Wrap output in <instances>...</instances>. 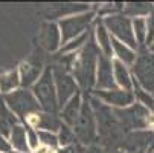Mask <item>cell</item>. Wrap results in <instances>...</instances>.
I'll use <instances>...</instances> for the list:
<instances>
[{
    "label": "cell",
    "instance_id": "cell-3",
    "mask_svg": "<svg viewBox=\"0 0 154 153\" xmlns=\"http://www.w3.org/2000/svg\"><path fill=\"white\" fill-rule=\"evenodd\" d=\"M113 110L125 133L134 132V130L154 129V113L137 101L131 104L130 107L113 109Z\"/></svg>",
    "mask_w": 154,
    "mask_h": 153
},
{
    "label": "cell",
    "instance_id": "cell-30",
    "mask_svg": "<svg viewBox=\"0 0 154 153\" xmlns=\"http://www.w3.org/2000/svg\"><path fill=\"white\" fill-rule=\"evenodd\" d=\"M146 29H148V35H146V48L149 49V46L154 43V11L146 17Z\"/></svg>",
    "mask_w": 154,
    "mask_h": 153
},
{
    "label": "cell",
    "instance_id": "cell-21",
    "mask_svg": "<svg viewBox=\"0 0 154 153\" xmlns=\"http://www.w3.org/2000/svg\"><path fill=\"white\" fill-rule=\"evenodd\" d=\"M18 124H21V123L15 116V113L6 106V103L3 100H0V135L5 138H9L12 129Z\"/></svg>",
    "mask_w": 154,
    "mask_h": 153
},
{
    "label": "cell",
    "instance_id": "cell-27",
    "mask_svg": "<svg viewBox=\"0 0 154 153\" xmlns=\"http://www.w3.org/2000/svg\"><path fill=\"white\" fill-rule=\"evenodd\" d=\"M58 142H60V147H67V145H72V144H76L79 142L75 132H73V127H69L67 124H61L60 130H58Z\"/></svg>",
    "mask_w": 154,
    "mask_h": 153
},
{
    "label": "cell",
    "instance_id": "cell-29",
    "mask_svg": "<svg viewBox=\"0 0 154 153\" xmlns=\"http://www.w3.org/2000/svg\"><path fill=\"white\" fill-rule=\"evenodd\" d=\"M26 136H28V144H29L31 153L41 147L40 145V138H38V130H35L34 127L26 126Z\"/></svg>",
    "mask_w": 154,
    "mask_h": 153
},
{
    "label": "cell",
    "instance_id": "cell-19",
    "mask_svg": "<svg viewBox=\"0 0 154 153\" xmlns=\"http://www.w3.org/2000/svg\"><path fill=\"white\" fill-rule=\"evenodd\" d=\"M93 38L96 41V45L99 48V51L105 55L113 58V48H112V34L108 32V29L104 26L102 20L98 17L95 21V26H93Z\"/></svg>",
    "mask_w": 154,
    "mask_h": 153
},
{
    "label": "cell",
    "instance_id": "cell-32",
    "mask_svg": "<svg viewBox=\"0 0 154 153\" xmlns=\"http://www.w3.org/2000/svg\"><path fill=\"white\" fill-rule=\"evenodd\" d=\"M84 153H107L105 150H104V147L102 145H98V144H92V145H89L85 148V151Z\"/></svg>",
    "mask_w": 154,
    "mask_h": 153
},
{
    "label": "cell",
    "instance_id": "cell-16",
    "mask_svg": "<svg viewBox=\"0 0 154 153\" xmlns=\"http://www.w3.org/2000/svg\"><path fill=\"white\" fill-rule=\"evenodd\" d=\"M61 124H63V121H61L60 115L48 113V112H43V110L29 116L28 121L25 123V126L34 127L38 132L40 130H46V132H54V133H58Z\"/></svg>",
    "mask_w": 154,
    "mask_h": 153
},
{
    "label": "cell",
    "instance_id": "cell-25",
    "mask_svg": "<svg viewBox=\"0 0 154 153\" xmlns=\"http://www.w3.org/2000/svg\"><path fill=\"white\" fill-rule=\"evenodd\" d=\"M20 87H21V83H20V75L17 69L0 74V94H2V97L20 89Z\"/></svg>",
    "mask_w": 154,
    "mask_h": 153
},
{
    "label": "cell",
    "instance_id": "cell-7",
    "mask_svg": "<svg viewBox=\"0 0 154 153\" xmlns=\"http://www.w3.org/2000/svg\"><path fill=\"white\" fill-rule=\"evenodd\" d=\"M98 18V14L95 12V9L89 11V12H82V14H76L67 18H63L58 21V26L61 31V43L63 46L66 43H69L70 40L82 35L84 32L93 29L95 21Z\"/></svg>",
    "mask_w": 154,
    "mask_h": 153
},
{
    "label": "cell",
    "instance_id": "cell-9",
    "mask_svg": "<svg viewBox=\"0 0 154 153\" xmlns=\"http://www.w3.org/2000/svg\"><path fill=\"white\" fill-rule=\"evenodd\" d=\"M101 20H102L104 26L108 29V32L112 34L113 38L125 43V45L133 48L134 51L139 49V45H137L136 37H134L133 21H131V18H128L122 12H116V14H112V15H107Z\"/></svg>",
    "mask_w": 154,
    "mask_h": 153
},
{
    "label": "cell",
    "instance_id": "cell-14",
    "mask_svg": "<svg viewBox=\"0 0 154 153\" xmlns=\"http://www.w3.org/2000/svg\"><path fill=\"white\" fill-rule=\"evenodd\" d=\"M38 45L46 52H58L63 46L58 21H45L38 31Z\"/></svg>",
    "mask_w": 154,
    "mask_h": 153
},
{
    "label": "cell",
    "instance_id": "cell-12",
    "mask_svg": "<svg viewBox=\"0 0 154 153\" xmlns=\"http://www.w3.org/2000/svg\"><path fill=\"white\" fill-rule=\"evenodd\" d=\"M45 61H43L41 51H35L28 60L20 63L18 66V75H20V83L23 89H31V87L38 81V78L45 72Z\"/></svg>",
    "mask_w": 154,
    "mask_h": 153
},
{
    "label": "cell",
    "instance_id": "cell-2",
    "mask_svg": "<svg viewBox=\"0 0 154 153\" xmlns=\"http://www.w3.org/2000/svg\"><path fill=\"white\" fill-rule=\"evenodd\" d=\"M102 52L99 51L95 38L92 37L90 41L78 52L76 61L73 64L72 75L76 80L82 94L92 92L96 84V71H98V60Z\"/></svg>",
    "mask_w": 154,
    "mask_h": 153
},
{
    "label": "cell",
    "instance_id": "cell-6",
    "mask_svg": "<svg viewBox=\"0 0 154 153\" xmlns=\"http://www.w3.org/2000/svg\"><path fill=\"white\" fill-rule=\"evenodd\" d=\"M73 132L78 138V141L82 145H92L96 144L98 139V126H96V116L93 112V107L90 104V95L89 98H84L82 107H81V113L73 126Z\"/></svg>",
    "mask_w": 154,
    "mask_h": 153
},
{
    "label": "cell",
    "instance_id": "cell-24",
    "mask_svg": "<svg viewBox=\"0 0 154 153\" xmlns=\"http://www.w3.org/2000/svg\"><path fill=\"white\" fill-rule=\"evenodd\" d=\"M154 11V3L148 2H128L124 3L122 14H125L128 18H139V17H148Z\"/></svg>",
    "mask_w": 154,
    "mask_h": 153
},
{
    "label": "cell",
    "instance_id": "cell-13",
    "mask_svg": "<svg viewBox=\"0 0 154 153\" xmlns=\"http://www.w3.org/2000/svg\"><path fill=\"white\" fill-rule=\"evenodd\" d=\"M90 95L112 109H125L136 103V97L133 92L119 89V87L112 91H92Z\"/></svg>",
    "mask_w": 154,
    "mask_h": 153
},
{
    "label": "cell",
    "instance_id": "cell-20",
    "mask_svg": "<svg viewBox=\"0 0 154 153\" xmlns=\"http://www.w3.org/2000/svg\"><path fill=\"white\" fill-rule=\"evenodd\" d=\"M113 74H115V81L119 89L133 92V74H131V68H128L122 61L113 58Z\"/></svg>",
    "mask_w": 154,
    "mask_h": 153
},
{
    "label": "cell",
    "instance_id": "cell-34",
    "mask_svg": "<svg viewBox=\"0 0 154 153\" xmlns=\"http://www.w3.org/2000/svg\"><path fill=\"white\" fill-rule=\"evenodd\" d=\"M152 95H154V94H152Z\"/></svg>",
    "mask_w": 154,
    "mask_h": 153
},
{
    "label": "cell",
    "instance_id": "cell-4",
    "mask_svg": "<svg viewBox=\"0 0 154 153\" xmlns=\"http://www.w3.org/2000/svg\"><path fill=\"white\" fill-rule=\"evenodd\" d=\"M31 91L34 97L37 98V101L40 103L43 112L60 115V106H58V97H57V89H55L52 66H48L45 69V72L38 78V81L31 87Z\"/></svg>",
    "mask_w": 154,
    "mask_h": 153
},
{
    "label": "cell",
    "instance_id": "cell-26",
    "mask_svg": "<svg viewBox=\"0 0 154 153\" xmlns=\"http://www.w3.org/2000/svg\"><path fill=\"white\" fill-rule=\"evenodd\" d=\"M133 31H134V37L139 48H146V35H148V29H146V17H139V18H133Z\"/></svg>",
    "mask_w": 154,
    "mask_h": 153
},
{
    "label": "cell",
    "instance_id": "cell-33",
    "mask_svg": "<svg viewBox=\"0 0 154 153\" xmlns=\"http://www.w3.org/2000/svg\"><path fill=\"white\" fill-rule=\"evenodd\" d=\"M149 51H151V52H154V43H152V45L149 46Z\"/></svg>",
    "mask_w": 154,
    "mask_h": 153
},
{
    "label": "cell",
    "instance_id": "cell-23",
    "mask_svg": "<svg viewBox=\"0 0 154 153\" xmlns=\"http://www.w3.org/2000/svg\"><path fill=\"white\" fill-rule=\"evenodd\" d=\"M12 150L17 153H31L29 144H28V136H26V126L25 124H18L12 129V132L8 138Z\"/></svg>",
    "mask_w": 154,
    "mask_h": 153
},
{
    "label": "cell",
    "instance_id": "cell-8",
    "mask_svg": "<svg viewBox=\"0 0 154 153\" xmlns=\"http://www.w3.org/2000/svg\"><path fill=\"white\" fill-rule=\"evenodd\" d=\"M133 78L149 94H154V52L148 48L137 49V58L131 66Z\"/></svg>",
    "mask_w": 154,
    "mask_h": 153
},
{
    "label": "cell",
    "instance_id": "cell-22",
    "mask_svg": "<svg viewBox=\"0 0 154 153\" xmlns=\"http://www.w3.org/2000/svg\"><path fill=\"white\" fill-rule=\"evenodd\" d=\"M112 48H113V58L122 61L128 68H131L134 64L137 58V51H134L133 48H130L128 45H125V43L116 38H112Z\"/></svg>",
    "mask_w": 154,
    "mask_h": 153
},
{
    "label": "cell",
    "instance_id": "cell-17",
    "mask_svg": "<svg viewBox=\"0 0 154 153\" xmlns=\"http://www.w3.org/2000/svg\"><path fill=\"white\" fill-rule=\"evenodd\" d=\"M92 11V6L89 3H64V5H55L51 6L46 11V17L48 21H55V20H63L76 14H82V12H89Z\"/></svg>",
    "mask_w": 154,
    "mask_h": 153
},
{
    "label": "cell",
    "instance_id": "cell-28",
    "mask_svg": "<svg viewBox=\"0 0 154 153\" xmlns=\"http://www.w3.org/2000/svg\"><path fill=\"white\" fill-rule=\"evenodd\" d=\"M38 138H40V145L46 147L51 150H58L60 148V142H58V135L54 132H46V130H40L38 132Z\"/></svg>",
    "mask_w": 154,
    "mask_h": 153
},
{
    "label": "cell",
    "instance_id": "cell-15",
    "mask_svg": "<svg viewBox=\"0 0 154 153\" xmlns=\"http://www.w3.org/2000/svg\"><path fill=\"white\" fill-rule=\"evenodd\" d=\"M112 89H118V84L115 81V74H113V58L101 54L98 60L96 84L93 91H112Z\"/></svg>",
    "mask_w": 154,
    "mask_h": 153
},
{
    "label": "cell",
    "instance_id": "cell-18",
    "mask_svg": "<svg viewBox=\"0 0 154 153\" xmlns=\"http://www.w3.org/2000/svg\"><path fill=\"white\" fill-rule=\"evenodd\" d=\"M84 103V94L79 92L76 94L70 101H67L64 104V107L60 109V118L64 124H67L69 127H73L79 113H81V107Z\"/></svg>",
    "mask_w": 154,
    "mask_h": 153
},
{
    "label": "cell",
    "instance_id": "cell-11",
    "mask_svg": "<svg viewBox=\"0 0 154 153\" xmlns=\"http://www.w3.org/2000/svg\"><path fill=\"white\" fill-rule=\"evenodd\" d=\"M124 153H152L154 151V130H134L124 136L121 144Z\"/></svg>",
    "mask_w": 154,
    "mask_h": 153
},
{
    "label": "cell",
    "instance_id": "cell-10",
    "mask_svg": "<svg viewBox=\"0 0 154 153\" xmlns=\"http://www.w3.org/2000/svg\"><path fill=\"white\" fill-rule=\"evenodd\" d=\"M52 72H54V81H55V89H57V97H58V106L61 109L76 94H79L81 89L76 80L73 78V75L66 69H63L61 66H58V64L52 66Z\"/></svg>",
    "mask_w": 154,
    "mask_h": 153
},
{
    "label": "cell",
    "instance_id": "cell-31",
    "mask_svg": "<svg viewBox=\"0 0 154 153\" xmlns=\"http://www.w3.org/2000/svg\"><path fill=\"white\" fill-rule=\"evenodd\" d=\"M0 153H12V147L8 141V138L0 135Z\"/></svg>",
    "mask_w": 154,
    "mask_h": 153
},
{
    "label": "cell",
    "instance_id": "cell-5",
    "mask_svg": "<svg viewBox=\"0 0 154 153\" xmlns=\"http://www.w3.org/2000/svg\"><path fill=\"white\" fill-rule=\"evenodd\" d=\"M2 100L6 103V106L15 113V116L20 120L21 124H25L29 116L41 112V106L34 97L31 89H20L2 97Z\"/></svg>",
    "mask_w": 154,
    "mask_h": 153
},
{
    "label": "cell",
    "instance_id": "cell-1",
    "mask_svg": "<svg viewBox=\"0 0 154 153\" xmlns=\"http://www.w3.org/2000/svg\"><path fill=\"white\" fill-rule=\"evenodd\" d=\"M90 104L96 116L98 138H101L104 150L108 151V150H115L116 147H121L125 132L115 115V110L92 95H90Z\"/></svg>",
    "mask_w": 154,
    "mask_h": 153
}]
</instances>
